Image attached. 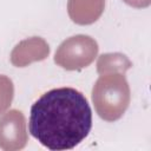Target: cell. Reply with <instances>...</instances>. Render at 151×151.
<instances>
[{"label":"cell","mask_w":151,"mask_h":151,"mask_svg":"<svg viewBox=\"0 0 151 151\" xmlns=\"http://www.w3.org/2000/svg\"><path fill=\"white\" fill-rule=\"evenodd\" d=\"M29 132L45 147L61 151L80 144L92 127L86 97L73 87H58L41 94L31 106Z\"/></svg>","instance_id":"1"},{"label":"cell","mask_w":151,"mask_h":151,"mask_svg":"<svg viewBox=\"0 0 151 151\" xmlns=\"http://www.w3.org/2000/svg\"><path fill=\"white\" fill-rule=\"evenodd\" d=\"M131 91L124 73L101 74L93 85L92 101L98 116L106 122L118 120L127 110Z\"/></svg>","instance_id":"2"},{"label":"cell","mask_w":151,"mask_h":151,"mask_svg":"<svg viewBox=\"0 0 151 151\" xmlns=\"http://www.w3.org/2000/svg\"><path fill=\"white\" fill-rule=\"evenodd\" d=\"M98 48V44L93 38L77 34L65 39L59 45L54 54V63L67 71H78L93 63Z\"/></svg>","instance_id":"3"},{"label":"cell","mask_w":151,"mask_h":151,"mask_svg":"<svg viewBox=\"0 0 151 151\" xmlns=\"http://www.w3.org/2000/svg\"><path fill=\"white\" fill-rule=\"evenodd\" d=\"M28 134L26 119L21 111L9 110L0 118V149L17 151L26 146Z\"/></svg>","instance_id":"4"},{"label":"cell","mask_w":151,"mask_h":151,"mask_svg":"<svg viewBox=\"0 0 151 151\" xmlns=\"http://www.w3.org/2000/svg\"><path fill=\"white\" fill-rule=\"evenodd\" d=\"M50 54L48 44L40 37H32L20 41L11 53V63L17 67H25L33 61L44 60Z\"/></svg>","instance_id":"5"},{"label":"cell","mask_w":151,"mask_h":151,"mask_svg":"<svg viewBox=\"0 0 151 151\" xmlns=\"http://www.w3.org/2000/svg\"><path fill=\"white\" fill-rule=\"evenodd\" d=\"M104 5L105 0H68L67 12L73 22L90 25L99 19Z\"/></svg>","instance_id":"6"},{"label":"cell","mask_w":151,"mask_h":151,"mask_svg":"<svg viewBox=\"0 0 151 151\" xmlns=\"http://www.w3.org/2000/svg\"><path fill=\"white\" fill-rule=\"evenodd\" d=\"M131 66V61L122 53H105L97 61V71L100 76L114 72L125 73Z\"/></svg>","instance_id":"7"},{"label":"cell","mask_w":151,"mask_h":151,"mask_svg":"<svg viewBox=\"0 0 151 151\" xmlns=\"http://www.w3.org/2000/svg\"><path fill=\"white\" fill-rule=\"evenodd\" d=\"M14 96V87L12 80L0 74V114H2L11 105Z\"/></svg>","instance_id":"8"},{"label":"cell","mask_w":151,"mask_h":151,"mask_svg":"<svg viewBox=\"0 0 151 151\" xmlns=\"http://www.w3.org/2000/svg\"><path fill=\"white\" fill-rule=\"evenodd\" d=\"M123 1L136 8H143L150 5V0H123Z\"/></svg>","instance_id":"9"}]
</instances>
